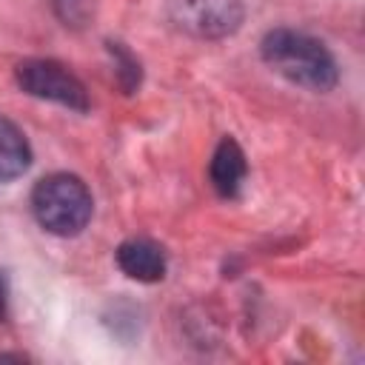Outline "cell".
Here are the masks:
<instances>
[{
	"mask_svg": "<svg viewBox=\"0 0 365 365\" xmlns=\"http://www.w3.org/2000/svg\"><path fill=\"white\" fill-rule=\"evenodd\" d=\"M94 211L88 185L66 171L37 180L31 191V214L43 231L54 237H77Z\"/></svg>",
	"mask_w": 365,
	"mask_h": 365,
	"instance_id": "obj_2",
	"label": "cell"
},
{
	"mask_svg": "<svg viewBox=\"0 0 365 365\" xmlns=\"http://www.w3.org/2000/svg\"><path fill=\"white\" fill-rule=\"evenodd\" d=\"M6 302H9V291H6V279L0 274V319L6 317Z\"/></svg>",
	"mask_w": 365,
	"mask_h": 365,
	"instance_id": "obj_10",
	"label": "cell"
},
{
	"mask_svg": "<svg viewBox=\"0 0 365 365\" xmlns=\"http://www.w3.org/2000/svg\"><path fill=\"white\" fill-rule=\"evenodd\" d=\"M108 51L114 54L120 86L125 88V94H131V91L140 86V63H137V60L131 57V51H125L120 43H108Z\"/></svg>",
	"mask_w": 365,
	"mask_h": 365,
	"instance_id": "obj_8",
	"label": "cell"
},
{
	"mask_svg": "<svg viewBox=\"0 0 365 365\" xmlns=\"http://www.w3.org/2000/svg\"><path fill=\"white\" fill-rule=\"evenodd\" d=\"M168 14L194 37H225L240 29L245 11L240 0H171Z\"/></svg>",
	"mask_w": 365,
	"mask_h": 365,
	"instance_id": "obj_4",
	"label": "cell"
},
{
	"mask_svg": "<svg viewBox=\"0 0 365 365\" xmlns=\"http://www.w3.org/2000/svg\"><path fill=\"white\" fill-rule=\"evenodd\" d=\"M117 265L137 282H160L165 277V251L145 237H131L117 248Z\"/></svg>",
	"mask_w": 365,
	"mask_h": 365,
	"instance_id": "obj_5",
	"label": "cell"
},
{
	"mask_svg": "<svg viewBox=\"0 0 365 365\" xmlns=\"http://www.w3.org/2000/svg\"><path fill=\"white\" fill-rule=\"evenodd\" d=\"M31 163V145L26 134L6 117H0V182L20 177Z\"/></svg>",
	"mask_w": 365,
	"mask_h": 365,
	"instance_id": "obj_7",
	"label": "cell"
},
{
	"mask_svg": "<svg viewBox=\"0 0 365 365\" xmlns=\"http://www.w3.org/2000/svg\"><path fill=\"white\" fill-rule=\"evenodd\" d=\"M245 174H248V163H245V154H242L240 143L231 140V137H222L220 145L214 148V157H211V165H208V177H211L214 191L225 200L237 197L242 182H245Z\"/></svg>",
	"mask_w": 365,
	"mask_h": 365,
	"instance_id": "obj_6",
	"label": "cell"
},
{
	"mask_svg": "<svg viewBox=\"0 0 365 365\" xmlns=\"http://www.w3.org/2000/svg\"><path fill=\"white\" fill-rule=\"evenodd\" d=\"M14 80L17 86L37 97V100H48L57 106H66L71 111H88V91L86 86L57 60H23L14 68Z\"/></svg>",
	"mask_w": 365,
	"mask_h": 365,
	"instance_id": "obj_3",
	"label": "cell"
},
{
	"mask_svg": "<svg viewBox=\"0 0 365 365\" xmlns=\"http://www.w3.org/2000/svg\"><path fill=\"white\" fill-rule=\"evenodd\" d=\"M54 9L66 26H83L91 11V3L88 0H54Z\"/></svg>",
	"mask_w": 365,
	"mask_h": 365,
	"instance_id": "obj_9",
	"label": "cell"
},
{
	"mask_svg": "<svg viewBox=\"0 0 365 365\" xmlns=\"http://www.w3.org/2000/svg\"><path fill=\"white\" fill-rule=\"evenodd\" d=\"M262 60L288 83L308 91H331L339 83L334 54L322 40L297 29H271L259 43Z\"/></svg>",
	"mask_w": 365,
	"mask_h": 365,
	"instance_id": "obj_1",
	"label": "cell"
}]
</instances>
